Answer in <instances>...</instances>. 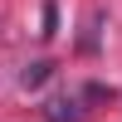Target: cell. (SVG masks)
<instances>
[{"label":"cell","instance_id":"cell-2","mask_svg":"<svg viewBox=\"0 0 122 122\" xmlns=\"http://www.w3.org/2000/svg\"><path fill=\"white\" fill-rule=\"evenodd\" d=\"M44 78H49V64H29L25 68V88H39Z\"/></svg>","mask_w":122,"mask_h":122},{"label":"cell","instance_id":"cell-1","mask_svg":"<svg viewBox=\"0 0 122 122\" xmlns=\"http://www.w3.org/2000/svg\"><path fill=\"white\" fill-rule=\"evenodd\" d=\"M44 117L49 122H78L83 112H78V98H49V103H44Z\"/></svg>","mask_w":122,"mask_h":122}]
</instances>
